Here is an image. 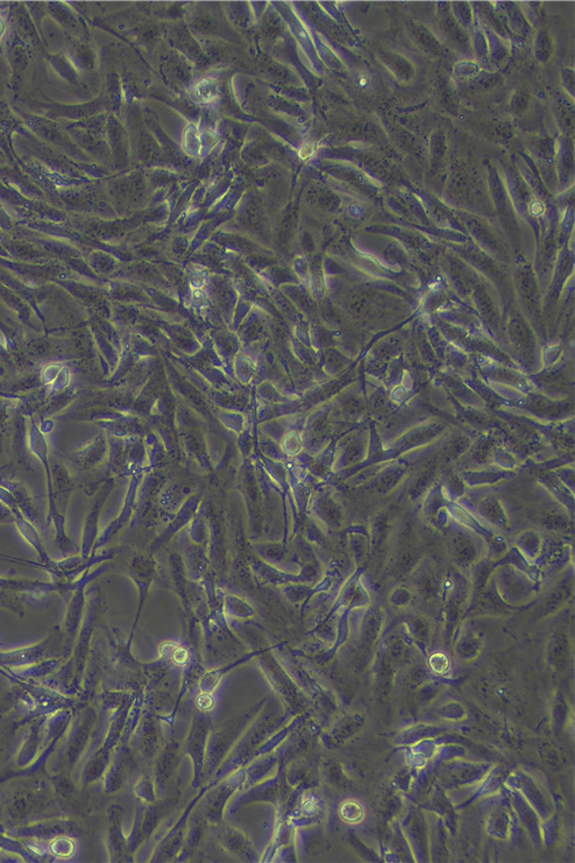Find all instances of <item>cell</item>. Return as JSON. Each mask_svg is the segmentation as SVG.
Listing matches in <instances>:
<instances>
[{"mask_svg":"<svg viewBox=\"0 0 575 863\" xmlns=\"http://www.w3.org/2000/svg\"><path fill=\"white\" fill-rule=\"evenodd\" d=\"M239 489L245 500L246 507L248 511L249 538L253 542H257L264 535V499L261 493L260 485L257 481L255 466L247 463L241 469L239 476Z\"/></svg>","mask_w":575,"mask_h":863,"instance_id":"6da1fadb","label":"cell"},{"mask_svg":"<svg viewBox=\"0 0 575 863\" xmlns=\"http://www.w3.org/2000/svg\"><path fill=\"white\" fill-rule=\"evenodd\" d=\"M301 571L298 573L287 572L283 570L276 569L269 566L259 557L251 558V570H252L255 581L259 585H275L283 586L295 583H311L319 576L318 561L301 563Z\"/></svg>","mask_w":575,"mask_h":863,"instance_id":"7a4b0ae2","label":"cell"},{"mask_svg":"<svg viewBox=\"0 0 575 863\" xmlns=\"http://www.w3.org/2000/svg\"><path fill=\"white\" fill-rule=\"evenodd\" d=\"M203 502L202 493H194L188 496L187 499L183 501L179 511H176L174 516L168 521L167 524L164 526V531H161L157 537L151 543V546L148 548V555L154 556L157 551L167 546L179 531H183L186 526L190 524L191 521L194 518L196 513L199 511V507Z\"/></svg>","mask_w":575,"mask_h":863,"instance_id":"3957f363","label":"cell"},{"mask_svg":"<svg viewBox=\"0 0 575 863\" xmlns=\"http://www.w3.org/2000/svg\"><path fill=\"white\" fill-rule=\"evenodd\" d=\"M142 481H141L140 486L138 489V496H136V518L134 522H141L144 518L149 516V520L155 516L159 518V494L162 492L164 486L167 484V481H164V476L157 471H149L144 473Z\"/></svg>","mask_w":575,"mask_h":863,"instance_id":"277c9868","label":"cell"},{"mask_svg":"<svg viewBox=\"0 0 575 863\" xmlns=\"http://www.w3.org/2000/svg\"><path fill=\"white\" fill-rule=\"evenodd\" d=\"M252 548L254 552L257 554V557L260 558L261 561L267 563L269 566H274L276 569L283 570L287 572H290V570L295 568V563H292V555L289 549V543L282 542V541H266V542H254L252 543Z\"/></svg>","mask_w":575,"mask_h":863,"instance_id":"5b68a950","label":"cell"},{"mask_svg":"<svg viewBox=\"0 0 575 863\" xmlns=\"http://www.w3.org/2000/svg\"><path fill=\"white\" fill-rule=\"evenodd\" d=\"M182 557L188 579L192 583H201L212 570L209 552L203 546L190 542Z\"/></svg>","mask_w":575,"mask_h":863,"instance_id":"8992f818","label":"cell"},{"mask_svg":"<svg viewBox=\"0 0 575 863\" xmlns=\"http://www.w3.org/2000/svg\"><path fill=\"white\" fill-rule=\"evenodd\" d=\"M307 511H310L317 519L323 521L329 526H338L342 519V511L338 505L329 496V493L323 491L315 493V496H311Z\"/></svg>","mask_w":575,"mask_h":863,"instance_id":"52a82bcc","label":"cell"},{"mask_svg":"<svg viewBox=\"0 0 575 863\" xmlns=\"http://www.w3.org/2000/svg\"><path fill=\"white\" fill-rule=\"evenodd\" d=\"M186 488L179 484H166L159 499V518L166 523L179 511L183 501L190 496Z\"/></svg>","mask_w":575,"mask_h":863,"instance_id":"ba28073f","label":"cell"},{"mask_svg":"<svg viewBox=\"0 0 575 863\" xmlns=\"http://www.w3.org/2000/svg\"><path fill=\"white\" fill-rule=\"evenodd\" d=\"M168 570H169V577L172 583V587L181 596L182 600L187 603L188 596L190 594L191 581L188 579L182 555H179V552H171L169 555Z\"/></svg>","mask_w":575,"mask_h":863,"instance_id":"9c48e42d","label":"cell"},{"mask_svg":"<svg viewBox=\"0 0 575 863\" xmlns=\"http://www.w3.org/2000/svg\"><path fill=\"white\" fill-rule=\"evenodd\" d=\"M190 542L207 550L210 544V523L206 514L205 502L203 501L199 511L189 524Z\"/></svg>","mask_w":575,"mask_h":863,"instance_id":"30bf717a","label":"cell"},{"mask_svg":"<svg viewBox=\"0 0 575 863\" xmlns=\"http://www.w3.org/2000/svg\"><path fill=\"white\" fill-rule=\"evenodd\" d=\"M219 86L211 78H203L191 88L190 96L196 103L210 104L219 97Z\"/></svg>","mask_w":575,"mask_h":863,"instance_id":"8fae6325","label":"cell"},{"mask_svg":"<svg viewBox=\"0 0 575 863\" xmlns=\"http://www.w3.org/2000/svg\"><path fill=\"white\" fill-rule=\"evenodd\" d=\"M184 149L187 151L188 154L197 155L201 151V136H199V130L194 125H189L186 133H184Z\"/></svg>","mask_w":575,"mask_h":863,"instance_id":"7c38bea8","label":"cell"},{"mask_svg":"<svg viewBox=\"0 0 575 863\" xmlns=\"http://www.w3.org/2000/svg\"><path fill=\"white\" fill-rule=\"evenodd\" d=\"M302 448H303V441L301 439L300 435L296 433L288 434L282 441V450L287 454V457L297 456Z\"/></svg>","mask_w":575,"mask_h":863,"instance_id":"4fadbf2b","label":"cell"},{"mask_svg":"<svg viewBox=\"0 0 575 863\" xmlns=\"http://www.w3.org/2000/svg\"><path fill=\"white\" fill-rule=\"evenodd\" d=\"M226 604L227 607L237 613L239 611L241 616H248L252 613V608L249 607V605L246 601L242 600L240 598L235 596H226Z\"/></svg>","mask_w":575,"mask_h":863,"instance_id":"5bb4252c","label":"cell"},{"mask_svg":"<svg viewBox=\"0 0 575 863\" xmlns=\"http://www.w3.org/2000/svg\"><path fill=\"white\" fill-rule=\"evenodd\" d=\"M342 817L345 818L346 821H357L361 816V810L357 804L348 803V804L342 807Z\"/></svg>","mask_w":575,"mask_h":863,"instance_id":"9a60e30c","label":"cell"},{"mask_svg":"<svg viewBox=\"0 0 575 863\" xmlns=\"http://www.w3.org/2000/svg\"><path fill=\"white\" fill-rule=\"evenodd\" d=\"M316 153L315 143H307L303 147L301 148L298 155L302 160H309L312 158Z\"/></svg>","mask_w":575,"mask_h":863,"instance_id":"2e32d148","label":"cell"},{"mask_svg":"<svg viewBox=\"0 0 575 863\" xmlns=\"http://www.w3.org/2000/svg\"><path fill=\"white\" fill-rule=\"evenodd\" d=\"M212 704H214L212 699L209 696H203V697L199 698V705L201 709H209L212 706Z\"/></svg>","mask_w":575,"mask_h":863,"instance_id":"e0dca14e","label":"cell"}]
</instances>
